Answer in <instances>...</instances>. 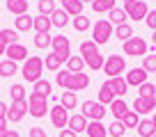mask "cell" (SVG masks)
I'll use <instances>...</instances> for the list:
<instances>
[{"label":"cell","mask_w":156,"mask_h":137,"mask_svg":"<svg viewBox=\"0 0 156 137\" xmlns=\"http://www.w3.org/2000/svg\"><path fill=\"white\" fill-rule=\"evenodd\" d=\"M55 82H58L64 92H73V94H76V92L87 89L90 75L87 73H69V71H60V73L55 75Z\"/></svg>","instance_id":"obj_1"},{"label":"cell","mask_w":156,"mask_h":137,"mask_svg":"<svg viewBox=\"0 0 156 137\" xmlns=\"http://www.w3.org/2000/svg\"><path fill=\"white\" fill-rule=\"evenodd\" d=\"M44 59L37 57V55H32V57H28L23 62V68H21V75H23L25 82H37V80H41V73H44Z\"/></svg>","instance_id":"obj_2"},{"label":"cell","mask_w":156,"mask_h":137,"mask_svg":"<svg viewBox=\"0 0 156 137\" xmlns=\"http://www.w3.org/2000/svg\"><path fill=\"white\" fill-rule=\"evenodd\" d=\"M112 32H115V28H112L110 21H108V18H99L97 23L92 25V41L97 46H103V44L110 41Z\"/></svg>","instance_id":"obj_3"},{"label":"cell","mask_w":156,"mask_h":137,"mask_svg":"<svg viewBox=\"0 0 156 137\" xmlns=\"http://www.w3.org/2000/svg\"><path fill=\"white\" fill-rule=\"evenodd\" d=\"M28 112L32 114L34 119H41V117H46V112H51V108H48V103H46L44 96L30 92L28 94Z\"/></svg>","instance_id":"obj_4"},{"label":"cell","mask_w":156,"mask_h":137,"mask_svg":"<svg viewBox=\"0 0 156 137\" xmlns=\"http://www.w3.org/2000/svg\"><path fill=\"white\" fill-rule=\"evenodd\" d=\"M124 71H126V59L122 55H110L106 59V64H103V73L108 78H119Z\"/></svg>","instance_id":"obj_5"},{"label":"cell","mask_w":156,"mask_h":137,"mask_svg":"<svg viewBox=\"0 0 156 137\" xmlns=\"http://www.w3.org/2000/svg\"><path fill=\"white\" fill-rule=\"evenodd\" d=\"M124 12L131 21H145L147 14H149V7H147L145 0H133V2H126L124 5Z\"/></svg>","instance_id":"obj_6"},{"label":"cell","mask_w":156,"mask_h":137,"mask_svg":"<svg viewBox=\"0 0 156 137\" xmlns=\"http://www.w3.org/2000/svg\"><path fill=\"white\" fill-rule=\"evenodd\" d=\"M147 50H149V46L142 37H131L129 41H124V55H129V57H138V55L145 57Z\"/></svg>","instance_id":"obj_7"},{"label":"cell","mask_w":156,"mask_h":137,"mask_svg":"<svg viewBox=\"0 0 156 137\" xmlns=\"http://www.w3.org/2000/svg\"><path fill=\"white\" fill-rule=\"evenodd\" d=\"M83 114L85 119H92V121H103L106 117V105H101L99 101H83Z\"/></svg>","instance_id":"obj_8"},{"label":"cell","mask_w":156,"mask_h":137,"mask_svg":"<svg viewBox=\"0 0 156 137\" xmlns=\"http://www.w3.org/2000/svg\"><path fill=\"white\" fill-rule=\"evenodd\" d=\"M51 48H53L55 55H60V57L64 59V64H67V59L71 57V41H69V37H64V34H58V37H53V44H51Z\"/></svg>","instance_id":"obj_9"},{"label":"cell","mask_w":156,"mask_h":137,"mask_svg":"<svg viewBox=\"0 0 156 137\" xmlns=\"http://www.w3.org/2000/svg\"><path fill=\"white\" fill-rule=\"evenodd\" d=\"M25 114H28V98H25V101H12L9 110H7V121L19 123Z\"/></svg>","instance_id":"obj_10"},{"label":"cell","mask_w":156,"mask_h":137,"mask_svg":"<svg viewBox=\"0 0 156 137\" xmlns=\"http://www.w3.org/2000/svg\"><path fill=\"white\" fill-rule=\"evenodd\" d=\"M51 123H53L55 128H60V130H64V128H67V123H69V110H64L62 105H53V108H51Z\"/></svg>","instance_id":"obj_11"},{"label":"cell","mask_w":156,"mask_h":137,"mask_svg":"<svg viewBox=\"0 0 156 137\" xmlns=\"http://www.w3.org/2000/svg\"><path fill=\"white\" fill-rule=\"evenodd\" d=\"M154 110H156V98L136 96V101H133V112L136 114H151Z\"/></svg>","instance_id":"obj_12"},{"label":"cell","mask_w":156,"mask_h":137,"mask_svg":"<svg viewBox=\"0 0 156 137\" xmlns=\"http://www.w3.org/2000/svg\"><path fill=\"white\" fill-rule=\"evenodd\" d=\"M147 71L142 66H136V68H131L124 78H126V82H129V87H140V85H145L147 82Z\"/></svg>","instance_id":"obj_13"},{"label":"cell","mask_w":156,"mask_h":137,"mask_svg":"<svg viewBox=\"0 0 156 137\" xmlns=\"http://www.w3.org/2000/svg\"><path fill=\"white\" fill-rule=\"evenodd\" d=\"M5 55L12 62H25V59H28V48H25L23 44H12V46H7Z\"/></svg>","instance_id":"obj_14"},{"label":"cell","mask_w":156,"mask_h":137,"mask_svg":"<svg viewBox=\"0 0 156 137\" xmlns=\"http://www.w3.org/2000/svg\"><path fill=\"white\" fill-rule=\"evenodd\" d=\"M87 123H90V121L83 117V114H71V117H69L67 128H69V130H73L76 135H80V132H85V130H87Z\"/></svg>","instance_id":"obj_15"},{"label":"cell","mask_w":156,"mask_h":137,"mask_svg":"<svg viewBox=\"0 0 156 137\" xmlns=\"http://www.w3.org/2000/svg\"><path fill=\"white\" fill-rule=\"evenodd\" d=\"M34 28V18L30 14H21L14 18V30L16 32H28V30Z\"/></svg>","instance_id":"obj_16"},{"label":"cell","mask_w":156,"mask_h":137,"mask_svg":"<svg viewBox=\"0 0 156 137\" xmlns=\"http://www.w3.org/2000/svg\"><path fill=\"white\" fill-rule=\"evenodd\" d=\"M69 18H71V16H69L62 7H60V9H55L53 14H51V23H53V28H60V30H64V28L69 25Z\"/></svg>","instance_id":"obj_17"},{"label":"cell","mask_w":156,"mask_h":137,"mask_svg":"<svg viewBox=\"0 0 156 137\" xmlns=\"http://www.w3.org/2000/svg\"><path fill=\"white\" fill-rule=\"evenodd\" d=\"M115 92H112V87H110V82H103L101 87H99V103H101V105H110L112 101H115Z\"/></svg>","instance_id":"obj_18"},{"label":"cell","mask_w":156,"mask_h":137,"mask_svg":"<svg viewBox=\"0 0 156 137\" xmlns=\"http://www.w3.org/2000/svg\"><path fill=\"white\" fill-rule=\"evenodd\" d=\"M108 82H110V87H112V92H115L117 98H124V94L129 92V82H126V78H122V75H119V78H110Z\"/></svg>","instance_id":"obj_19"},{"label":"cell","mask_w":156,"mask_h":137,"mask_svg":"<svg viewBox=\"0 0 156 137\" xmlns=\"http://www.w3.org/2000/svg\"><path fill=\"white\" fill-rule=\"evenodd\" d=\"M28 7H30L28 0H7V12H12L14 16L28 14Z\"/></svg>","instance_id":"obj_20"},{"label":"cell","mask_w":156,"mask_h":137,"mask_svg":"<svg viewBox=\"0 0 156 137\" xmlns=\"http://www.w3.org/2000/svg\"><path fill=\"white\" fill-rule=\"evenodd\" d=\"M62 9L67 12L69 16L76 18V16L83 14V2H80V0H62Z\"/></svg>","instance_id":"obj_21"},{"label":"cell","mask_w":156,"mask_h":137,"mask_svg":"<svg viewBox=\"0 0 156 137\" xmlns=\"http://www.w3.org/2000/svg\"><path fill=\"white\" fill-rule=\"evenodd\" d=\"M85 132H87V137H108V128L101 121H90Z\"/></svg>","instance_id":"obj_22"},{"label":"cell","mask_w":156,"mask_h":137,"mask_svg":"<svg viewBox=\"0 0 156 137\" xmlns=\"http://www.w3.org/2000/svg\"><path fill=\"white\" fill-rule=\"evenodd\" d=\"M138 135L140 137H154L156 135V126H154V121L151 119H142L140 123H138Z\"/></svg>","instance_id":"obj_23"},{"label":"cell","mask_w":156,"mask_h":137,"mask_svg":"<svg viewBox=\"0 0 156 137\" xmlns=\"http://www.w3.org/2000/svg\"><path fill=\"white\" fill-rule=\"evenodd\" d=\"M108 21H110L112 25H122V23L129 21V16H126V12H124L122 7H112V9L108 12Z\"/></svg>","instance_id":"obj_24"},{"label":"cell","mask_w":156,"mask_h":137,"mask_svg":"<svg viewBox=\"0 0 156 137\" xmlns=\"http://www.w3.org/2000/svg\"><path fill=\"white\" fill-rule=\"evenodd\" d=\"M51 28H53L51 16H41V14H39L37 18H34V30H37V34H48Z\"/></svg>","instance_id":"obj_25"},{"label":"cell","mask_w":156,"mask_h":137,"mask_svg":"<svg viewBox=\"0 0 156 137\" xmlns=\"http://www.w3.org/2000/svg\"><path fill=\"white\" fill-rule=\"evenodd\" d=\"M83 66H85V59L80 55H71L67 59V71L69 73H83Z\"/></svg>","instance_id":"obj_26"},{"label":"cell","mask_w":156,"mask_h":137,"mask_svg":"<svg viewBox=\"0 0 156 137\" xmlns=\"http://www.w3.org/2000/svg\"><path fill=\"white\" fill-rule=\"evenodd\" d=\"M110 112H112V117H115V119H122L124 114L129 112V105L124 103V98H115V101L110 103Z\"/></svg>","instance_id":"obj_27"},{"label":"cell","mask_w":156,"mask_h":137,"mask_svg":"<svg viewBox=\"0 0 156 137\" xmlns=\"http://www.w3.org/2000/svg\"><path fill=\"white\" fill-rule=\"evenodd\" d=\"M117 37V39L119 41H129L131 39V37H136V34H133V28L129 23H122V25H115V32H112Z\"/></svg>","instance_id":"obj_28"},{"label":"cell","mask_w":156,"mask_h":137,"mask_svg":"<svg viewBox=\"0 0 156 137\" xmlns=\"http://www.w3.org/2000/svg\"><path fill=\"white\" fill-rule=\"evenodd\" d=\"M97 53H99V46L94 44L92 39H87V41H80V57H83V59L92 57V55H97Z\"/></svg>","instance_id":"obj_29"},{"label":"cell","mask_w":156,"mask_h":137,"mask_svg":"<svg viewBox=\"0 0 156 137\" xmlns=\"http://www.w3.org/2000/svg\"><path fill=\"white\" fill-rule=\"evenodd\" d=\"M60 105H62L64 110H73L78 105V96L73 92H62V96H60Z\"/></svg>","instance_id":"obj_30"},{"label":"cell","mask_w":156,"mask_h":137,"mask_svg":"<svg viewBox=\"0 0 156 137\" xmlns=\"http://www.w3.org/2000/svg\"><path fill=\"white\" fill-rule=\"evenodd\" d=\"M16 71H19L16 62H12V59H2L0 62V75L2 78H12V75H16Z\"/></svg>","instance_id":"obj_31"},{"label":"cell","mask_w":156,"mask_h":137,"mask_svg":"<svg viewBox=\"0 0 156 137\" xmlns=\"http://www.w3.org/2000/svg\"><path fill=\"white\" fill-rule=\"evenodd\" d=\"M64 64V59L60 57V55H55V53H51V55H46V59H44V66L48 68V71H60V66Z\"/></svg>","instance_id":"obj_32"},{"label":"cell","mask_w":156,"mask_h":137,"mask_svg":"<svg viewBox=\"0 0 156 137\" xmlns=\"http://www.w3.org/2000/svg\"><path fill=\"white\" fill-rule=\"evenodd\" d=\"M112 7H117L115 0H94L92 2V9L97 12V14H108Z\"/></svg>","instance_id":"obj_33"},{"label":"cell","mask_w":156,"mask_h":137,"mask_svg":"<svg viewBox=\"0 0 156 137\" xmlns=\"http://www.w3.org/2000/svg\"><path fill=\"white\" fill-rule=\"evenodd\" d=\"M103 64H106V59H103L101 53H97V55H92V57L85 59V66H87L90 71H99V68H103Z\"/></svg>","instance_id":"obj_34"},{"label":"cell","mask_w":156,"mask_h":137,"mask_svg":"<svg viewBox=\"0 0 156 137\" xmlns=\"http://www.w3.org/2000/svg\"><path fill=\"white\" fill-rule=\"evenodd\" d=\"M51 89H53V87H51V82L41 78V80H37V82H34V89H32V92L39 94V96H44V98H48V96H51Z\"/></svg>","instance_id":"obj_35"},{"label":"cell","mask_w":156,"mask_h":137,"mask_svg":"<svg viewBox=\"0 0 156 137\" xmlns=\"http://www.w3.org/2000/svg\"><path fill=\"white\" fill-rule=\"evenodd\" d=\"M37 7H39V14L41 16H51L58 7H55V0H37Z\"/></svg>","instance_id":"obj_36"},{"label":"cell","mask_w":156,"mask_h":137,"mask_svg":"<svg viewBox=\"0 0 156 137\" xmlns=\"http://www.w3.org/2000/svg\"><path fill=\"white\" fill-rule=\"evenodd\" d=\"M124 132H126V126L122 123V119H115L108 126V135H112V137H124Z\"/></svg>","instance_id":"obj_37"},{"label":"cell","mask_w":156,"mask_h":137,"mask_svg":"<svg viewBox=\"0 0 156 137\" xmlns=\"http://www.w3.org/2000/svg\"><path fill=\"white\" fill-rule=\"evenodd\" d=\"M71 23H73V30H76V32H85V30H90V28H92V23H90V18H87L85 14L76 16V18H73Z\"/></svg>","instance_id":"obj_38"},{"label":"cell","mask_w":156,"mask_h":137,"mask_svg":"<svg viewBox=\"0 0 156 137\" xmlns=\"http://www.w3.org/2000/svg\"><path fill=\"white\" fill-rule=\"evenodd\" d=\"M138 96H142V98H156V85H151V82L140 85V87H138Z\"/></svg>","instance_id":"obj_39"},{"label":"cell","mask_w":156,"mask_h":137,"mask_svg":"<svg viewBox=\"0 0 156 137\" xmlns=\"http://www.w3.org/2000/svg\"><path fill=\"white\" fill-rule=\"evenodd\" d=\"M0 37L5 39V44H7V46H12V44H19V32H16V30L5 28V30H0Z\"/></svg>","instance_id":"obj_40"},{"label":"cell","mask_w":156,"mask_h":137,"mask_svg":"<svg viewBox=\"0 0 156 137\" xmlns=\"http://www.w3.org/2000/svg\"><path fill=\"white\" fill-rule=\"evenodd\" d=\"M142 68H145L147 73H156V53L142 57Z\"/></svg>","instance_id":"obj_41"},{"label":"cell","mask_w":156,"mask_h":137,"mask_svg":"<svg viewBox=\"0 0 156 137\" xmlns=\"http://www.w3.org/2000/svg\"><path fill=\"white\" fill-rule=\"evenodd\" d=\"M122 123L126 126V130H129V128H138V123H140V121H138V114L133 112V110H129V112L122 117Z\"/></svg>","instance_id":"obj_42"},{"label":"cell","mask_w":156,"mask_h":137,"mask_svg":"<svg viewBox=\"0 0 156 137\" xmlns=\"http://www.w3.org/2000/svg\"><path fill=\"white\" fill-rule=\"evenodd\" d=\"M51 44H53V37H51V34H37V37H34V46H37L39 50L48 48Z\"/></svg>","instance_id":"obj_43"},{"label":"cell","mask_w":156,"mask_h":137,"mask_svg":"<svg viewBox=\"0 0 156 137\" xmlns=\"http://www.w3.org/2000/svg\"><path fill=\"white\" fill-rule=\"evenodd\" d=\"M9 96H12V101H25V87L23 85H12Z\"/></svg>","instance_id":"obj_44"},{"label":"cell","mask_w":156,"mask_h":137,"mask_svg":"<svg viewBox=\"0 0 156 137\" xmlns=\"http://www.w3.org/2000/svg\"><path fill=\"white\" fill-rule=\"evenodd\" d=\"M145 23L149 25V30H151V32H156V9H154V12H149V14H147Z\"/></svg>","instance_id":"obj_45"},{"label":"cell","mask_w":156,"mask_h":137,"mask_svg":"<svg viewBox=\"0 0 156 137\" xmlns=\"http://www.w3.org/2000/svg\"><path fill=\"white\" fill-rule=\"evenodd\" d=\"M30 137H46V130L39 128V126H34V128H30Z\"/></svg>","instance_id":"obj_46"},{"label":"cell","mask_w":156,"mask_h":137,"mask_svg":"<svg viewBox=\"0 0 156 137\" xmlns=\"http://www.w3.org/2000/svg\"><path fill=\"white\" fill-rule=\"evenodd\" d=\"M7 123H9V121H7V119H0V137H5L7 132H9V128H7Z\"/></svg>","instance_id":"obj_47"},{"label":"cell","mask_w":156,"mask_h":137,"mask_svg":"<svg viewBox=\"0 0 156 137\" xmlns=\"http://www.w3.org/2000/svg\"><path fill=\"white\" fill-rule=\"evenodd\" d=\"M7 110H9V105H5L0 101V119H7Z\"/></svg>","instance_id":"obj_48"},{"label":"cell","mask_w":156,"mask_h":137,"mask_svg":"<svg viewBox=\"0 0 156 137\" xmlns=\"http://www.w3.org/2000/svg\"><path fill=\"white\" fill-rule=\"evenodd\" d=\"M58 137H78L73 130H69V128H64V130H60V135Z\"/></svg>","instance_id":"obj_49"},{"label":"cell","mask_w":156,"mask_h":137,"mask_svg":"<svg viewBox=\"0 0 156 137\" xmlns=\"http://www.w3.org/2000/svg\"><path fill=\"white\" fill-rule=\"evenodd\" d=\"M7 53V44H5V39L0 37V55H5Z\"/></svg>","instance_id":"obj_50"},{"label":"cell","mask_w":156,"mask_h":137,"mask_svg":"<svg viewBox=\"0 0 156 137\" xmlns=\"http://www.w3.org/2000/svg\"><path fill=\"white\" fill-rule=\"evenodd\" d=\"M151 48H154V53H156V32H151Z\"/></svg>","instance_id":"obj_51"},{"label":"cell","mask_w":156,"mask_h":137,"mask_svg":"<svg viewBox=\"0 0 156 137\" xmlns=\"http://www.w3.org/2000/svg\"><path fill=\"white\" fill-rule=\"evenodd\" d=\"M5 137H21V135H19V132H16V130H9V132H7V135H5Z\"/></svg>","instance_id":"obj_52"},{"label":"cell","mask_w":156,"mask_h":137,"mask_svg":"<svg viewBox=\"0 0 156 137\" xmlns=\"http://www.w3.org/2000/svg\"><path fill=\"white\" fill-rule=\"evenodd\" d=\"M80 2H90V5H92V2H94V0H80Z\"/></svg>","instance_id":"obj_53"},{"label":"cell","mask_w":156,"mask_h":137,"mask_svg":"<svg viewBox=\"0 0 156 137\" xmlns=\"http://www.w3.org/2000/svg\"><path fill=\"white\" fill-rule=\"evenodd\" d=\"M151 121H154V126H156V114H154V117H151Z\"/></svg>","instance_id":"obj_54"},{"label":"cell","mask_w":156,"mask_h":137,"mask_svg":"<svg viewBox=\"0 0 156 137\" xmlns=\"http://www.w3.org/2000/svg\"><path fill=\"white\" fill-rule=\"evenodd\" d=\"M126 2H133V0H124V5H126Z\"/></svg>","instance_id":"obj_55"},{"label":"cell","mask_w":156,"mask_h":137,"mask_svg":"<svg viewBox=\"0 0 156 137\" xmlns=\"http://www.w3.org/2000/svg\"><path fill=\"white\" fill-rule=\"evenodd\" d=\"M124 137H126V135H124Z\"/></svg>","instance_id":"obj_56"},{"label":"cell","mask_w":156,"mask_h":137,"mask_svg":"<svg viewBox=\"0 0 156 137\" xmlns=\"http://www.w3.org/2000/svg\"><path fill=\"white\" fill-rule=\"evenodd\" d=\"M28 2H30V0H28Z\"/></svg>","instance_id":"obj_57"},{"label":"cell","mask_w":156,"mask_h":137,"mask_svg":"<svg viewBox=\"0 0 156 137\" xmlns=\"http://www.w3.org/2000/svg\"><path fill=\"white\" fill-rule=\"evenodd\" d=\"M154 137H156V135H154Z\"/></svg>","instance_id":"obj_58"}]
</instances>
